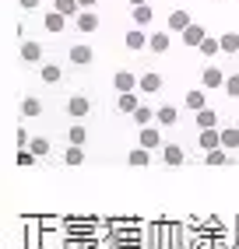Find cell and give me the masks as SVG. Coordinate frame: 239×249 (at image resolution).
Here are the masks:
<instances>
[{
    "instance_id": "cell-1",
    "label": "cell",
    "mask_w": 239,
    "mask_h": 249,
    "mask_svg": "<svg viewBox=\"0 0 239 249\" xmlns=\"http://www.w3.org/2000/svg\"><path fill=\"white\" fill-rule=\"evenodd\" d=\"M190 25H194V18H190V11H186V7H173V11H169V18H165V32H169V36H183Z\"/></svg>"
},
{
    "instance_id": "cell-2",
    "label": "cell",
    "mask_w": 239,
    "mask_h": 249,
    "mask_svg": "<svg viewBox=\"0 0 239 249\" xmlns=\"http://www.w3.org/2000/svg\"><path fill=\"white\" fill-rule=\"evenodd\" d=\"M225 77H229V74H221V67L208 63V67L200 71V88H204V91H225Z\"/></svg>"
},
{
    "instance_id": "cell-3",
    "label": "cell",
    "mask_w": 239,
    "mask_h": 249,
    "mask_svg": "<svg viewBox=\"0 0 239 249\" xmlns=\"http://www.w3.org/2000/svg\"><path fill=\"white\" fill-rule=\"evenodd\" d=\"M138 147H144V151L165 147V141H162V126H159V123H155V126H144L141 134H138Z\"/></svg>"
},
{
    "instance_id": "cell-4",
    "label": "cell",
    "mask_w": 239,
    "mask_h": 249,
    "mask_svg": "<svg viewBox=\"0 0 239 249\" xmlns=\"http://www.w3.org/2000/svg\"><path fill=\"white\" fill-rule=\"evenodd\" d=\"M67 60H71L74 67H88V63H95V49H92L88 42H78V46H71Z\"/></svg>"
},
{
    "instance_id": "cell-5",
    "label": "cell",
    "mask_w": 239,
    "mask_h": 249,
    "mask_svg": "<svg viewBox=\"0 0 239 249\" xmlns=\"http://www.w3.org/2000/svg\"><path fill=\"white\" fill-rule=\"evenodd\" d=\"M138 85H141V77H138V74H130V71H116V74H113V88H116L120 95L138 91Z\"/></svg>"
},
{
    "instance_id": "cell-6",
    "label": "cell",
    "mask_w": 239,
    "mask_h": 249,
    "mask_svg": "<svg viewBox=\"0 0 239 249\" xmlns=\"http://www.w3.org/2000/svg\"><path fill=\"white\" fill-rule=\"evenodd\" d=\"M102 18H99V11H81L78 18H74V28L81 32V36H92V32H99Z\"/></svg>"
},
{
    "instance_id": "cell-7",
    "label": "cell",
    "mask_w": 239,
    "mask_h": 249,
    "mask_svg": "<svg viewBox=\"0 0 239 249\" xmlns=\"http://www.w3.org/2000/svg\"><path fill=\"white\" fill-rule=\"evenodd\" d=\"M18 56H21L25 63H42L46 49H42V42H36V39H25V42H21V49H18Z\"/></svg>"
},
{
    "instance_id": "cell-8",
    "label": "cell",
    "mask_w": 239,
    "mask_h": 249,
    "mask_svg": "<svg viewBox=\"0 0 239 249\" xmlns=\"http://www.w3.org/2000/svg\"><path fill=\"white\" fill-rule=\"evenodd\" d=\"M88 112H92V102L84 95H71V98H67V116H71V120H84Z\"/></svg>"
},
{
    "instance_id": "cell-9",
    "label": "cell",
    "mask_w": 239,
    "mask_h": 249,
    "mask_svg": "<svg viewBox=\"0 0 239 249\" xmlns=\"http://www.w3.org/2000/svg\"><path fill=\"white\" fill-rule=\"evenodd\" d=\"M197 147H200L204 155L218 151V147H221V126H218V130H200V137H197Z\"/></svg>"
},
{
    "instance_id": "cell-10",
    "label": "cell",
    "mask_w": 239,
    "mask_h": 249,
    "mask_svg": "<svg viewBox=\"0 0 239 249\" xmlns=\"http://www.w3.org/2000/svg\"><path fill=\"white\" fill-rule=\"evenodd\" d=\"M42 28L49 32V36H60V32L67 28V18H63L60 11H53V7H49V11L42 14Z\"/></svg>"
},
{
    "instance_id": "cell-11",
    "label": "cell",
    "mask_w": 239,
    "mask_h": 249,
    "mask_svg": "<svg viewBox=\"0 0 239 249\" xmlns=\"http://www.w3.org/2000/svg\"><path fill=\"white\" fill-rule=\"evenodd\" d=\"M179 39H183V46H190V49H200V42L208 39V32H204V25H197V21H194V25H190V28H186L183 36H179Z\"/></svg>"
},
{
    "instance_id": "cell-12",
    "label": "cell",
    "mask_w": 239,
    "mask_h": 249,
    "mask_svg": "<svg viewBox=\"0 0 239 249\" xmlns=\"http://www.w3.org/2000/svg\"><path fill=\"white\" fill-rule=\"evenodd\" d=\"M162 74H155V71H148V74H141V85H138V91L141 95H155V91H162Z\"/></svg>"
},
{
    "instance_id": "cell-13",
    "label": "cell",
    "mask_w": 239,
    "mask_h": 249,
    "mask_svg": "<svg viewBox=\"0 0 239 249\" xmlns=\"http://www.w3.org/2000/svg\"><path fill=\"white\" fill-rule=\"evenodd\" d=\"M183 102H186V109H190V112L197 116L200 109H208V91H204V88H194V91H186Z\"/></svg>"
},
{
    "instance_id": "cell-14",
    "label": "cell",
    "mask_w": 239,
    "mask_h": 249,
    "mask_svg": "<svg viewBox=\"0 0 239 249\" xmlns=\"http://www.w3.org/2000/svg\"><path fill=\"white\" fill-rule=\"evenodd\" d=\"M148 39H151V36H148L144 28H130L127 36H123V46H127V49H134V53H138V49H144V46H148Z\"/></svg>"
},
{
    "instance_id": "cell-15",
    "label": "cell",
    "mask_w": 239,
    "mask_h": 249,
    "mask_svg": "<svg viewBox=\"0 0 239 249\" xmlns=\"http://www.w3.org/2000/svg\"><path fill=\"white\" fill-rule=\"evenodd\" d=\"M155 123L159 126H176L179 123V109L176 106H159L155 109Z\"/></svg>"
},
{
    "instance_id": "cell-16",
    "label": "cell",
    "mask_w": 239,
    "mask_h": 249,
    "mask_svg": "<svg viewBox=\"0 0 239 249\" xmlns=\"http://www.w3.org/2000/svg\"><path fill=\"white\" fill-rule=\"evenodd\" d=\"M116 109L123 112V116H134L141 109V98H138V91H130V95H116Z\"/></svg>"
},
{
    "instance_id": "cell-17",
    "label": "cell",
    "mask_w": 239,
    "mask_h": 249,
    "mask_svg": "<svg viewBox=\"0 0 239 249\" xmlns=\"http://www.w3.org/2000/svg\"><path fill=\"white\" fill-rule=\"evenodd\" d=\"M130 18H134V28H148L151 21H155V7H151V4L134 7V11H130Z\"/></svg>"
},
{
    "instance_id": "cell-18",
    "label": "cell",
    "mask_w": 239,
    "mask_h": 249,
    "mask_svg": "<svg viewBox=\"0 0 239 249\" xmlns=\"http://www.w3.org/2000/svg\"><path fill=\"white\" fill-rule=\"evenodd\" d=\"M169 46H173V36H169V32H151V39H148L151 53H169Z\"/></svg>"
},
{
    "instance_id": "cell-19",
    "label": "cell",
    "mask_w": 239,
    "mask_h": 249,
    "mask_svg": "<svg viewBox=\"0 0 239 249\" xmlns=\"http://www.w3.org/2000/svg\"><path fill=\"white\" fill-rule=\"evenodd\" d=\"M194 123H197L200 130H218V112L208 106V109H200V112L194 116Z\"/></svg>"
},
{
    "instance_id": "cell-20",
    "label": "cell",
    "mask_w": 239,
    "mask_h": 249,
    "mask_svg": "<svg viewBox=\"0 0 239 249\" xmlns=\"http://www.w3.org/2000/svg\"><path fill=\"white\" fill-rule=\"evenodd\" d=\"M162 161H165V165H183V161H186V151H183L179 144H165V147H162Z\"/></svg>"
},
{
    "instance_id": "cell-21",
    "label": "cell",
    "mask_w": 239,
    "mask_h": 249,
    "mask_svg": "<svg viewBox=\"0 0 239 249\" xmlns=\"http://www.w3.org/2000/svg\"><path fill=\"white\" fill-rule=\"evenodd\" d=\"M21 116H25V120H36V116H42V102H39L36 95H25V98H21Z\"/></svg>"
},
{
    "instance_id": "cell-22",
    "label": "cell",
    "mask_w": 239,
    "mask_h": 249,
    "mask_svg": "<svg viewBox=\"0 0 239 249\" xmlns=\"http://www.w3.org/2000/svg\"><path fill=\"white\" fill-rule=\"evenodd\" d=\"M239 147V126H221V151H236Z\"/></svg>"
},
{
    "instance_id": "cell-23",
    "label": "cell",
    "mask_w": 239,
    "mask_h": 249,
    "mask_svg": "<svg viewBox=\"0 0 239 249\" xmlns=\"http://www.w3.org/2000/svg\"><path fill=\"white\" fill-rule=\"evenodd\" d=\"M53 11H60L63 14V18H78V14H81V4H78V0H53Z\"/></svg>"
},
{
    "instance_id": "cell-24",
    "label": "cell",
    "mask_w": 239,
    "mask_h": 249,
    "mask_svg": "<svg viewBox=\"0 0 239 249\" xmlns=\"http://www.w3.org/2000/svg\"><path fill=\"white\" fill-rule=\"evenodd\" d=\"M127 165H130V169H144V165H151V151H144V147H134V151L127 155Z\"/></svg>"
},
{
    "instance_id": "cell-25",
    "label": "cell",
    "mask_w": 239,
    "mask_h": 249,
    "mask_svg": "<svg viewBox=\"0 0 239 249\" xmlns=\"http://www.w3.org/2000/svg\"><path fill=\"white\" fill-rule=\"evenodd\" d=\"M67 141H71V147H81L84 141H88V130H84L81 123H71L67 126Z\"/></svg>"
},
{
    "instance_id": "cell-26",
    "label": "cell",
    "mask_w": 239,
    "mask_h": 249,
    "mask_svg": "<svg viewBox=\"0 0 239 249\" xmlns=\"http://www.w3.org/2000/svg\"><path fill=\"white\" fill-rule=\"evenodd\" d=\"M221 39V53L225 56H239V36L236 32H225V36H218Z\"/></svg>"
},
{
    "instance_id": "cell-27",
    "label": "cell",
    "mask_w": 239,
    "mask_h": 249,
    "mask_svg": "<svg viewBox=\"0 0 239 249\" xmlns=\"http://www.w3.org/2000/svg\"><path fill=\"white\" fill-rule=\"evenodd\" d=\"M218 53H221V39H218V36H208V39L200 42V56H204V60H211V56H218Z\"/></svg>"
},
{
    "instance_id": "cell-28",
    "label": "cell",
    "mask_w": 239,
    "mask_h": 249,
    "mask_svg": "<svg viewBox=\"0 0 239 249\" xmlns=\"http://www.w3.org/2000/svg\"><path fill=\"white\" fill-rule=\"evenodd\" d=\"M28 151L36 155V158H46L49 151H53V144H49V137H32V144H28Z\"/></svg>"
},
{
    "instance_id": "cell-29",
    "label": "cell",
    "mask_w": 239,
    "mask_h": 249,
    "mask_svg": "<svg viewBox=\"0 0 239 249\" xmlns=\"http://www.w3.org/2000/svg\"><path fill=\"white\" fill-rule=\"evenodd\" d=\"M39 77L46 81V85H57V81L63 77V71L57 67V63H42V67H39Z\"/></svg>"
},
{
    "instance_id": "cell-30",
    "label": "cell",
    "mask_w": 239,
    "mask_h": 249,
    "mask_svg": "<svg viewBox=\"0 0 239 249\" xmlns=\"http://www.w3.org/2000/svg\"><path fill=\"white\" fill-rule=\"evenodd\" d=\"M151 120H155V112H151L148 106H141L138 112H134V123H138L141 130H144V126H155V123H151Z\"/></svg>"
},
{
    "instance_id": "cell-31",
    "label": "cell",
    "mask_w": 239,
    "mask_h": 249,
    "mask_svg": "<svg viewBox=\"0 0 239 249\" xmlns=\"http://www.w3.org/2000/svg\"><path fill=\"white\" fill-rule=\"evenodd\" d=\"M225 95H229V98H236V102H239V71L225 77Z\"/></svg>"
},
{
    "instance_id": "cell-32",
    "label": "cell",
    "mask_w": 239,
    "mask_h": 249,
    "mask_svg": "<svg viewBox=\"0 0 239 249\" xmlns=\"http://www.w3.org/2000/svg\"><path fill=\"white\" fill-rule=\"evenodd\" d=\"M81 161H84L81 147H67V151H63V165H81Z\"/></svg>"
},
{
    "instance_id": "cell-33",
    "label": "cell",
    "mask_w": 239,
    "mask_h": 249,
    "mask_svg": "<svg viewBox=\"0 0 239 249\" xmlns=\"http://www.w3.org/2000/svg\"><path fill=\"white\" fill-rule=\"evenodd\" d=\"M204 161H208V165H229V151H221V147H218V151L204 155Z\"/></svg>"
},
{
    "instance_id": "cell-34",
    "label": "cell",
    "mask_w": 239,
    "mask_h": 249,
    "mask_svg": "<svg viewBox=\"0 0 239 249\" xmlns=\"http://www.w3.org/2000/svg\"><path fill=\"white\" fill-rule=\"evenodd\" d=\"M14 144H18V151H28L32 137H28V130H25V126H18V134H14Z\"/></svg>"
},
{
    "instance_id": "cell-35",
    "label": "cell",
    "mask_w": 239,
    "mask_h": 249,
    "mask_svg": "<svg viewBox=\"0 0 239 249\" xmlns=\"http://www.w3.org/2000/svg\"><path fill=\"white\" fill-rule=\"evenodd\" d=\"M14 161H18L21 169H28V165H36V155H32V151H18V155H14Z\"/></svg>"
},
{
    "instance_id": "cell-36",
    "label": "cell",
    "mask_w": 239,
    "mask_h": 249,
    "mask_svg": "<svg viewBox=\"0 0 239 249\" xmlns=\"http://www.w3.org/2000/svg\"><path fill=\"white\" fill-rule=\"evenodd\" d=\"M63 221L60 218H39V228H60Z\"/></svg>"
},
{
    "instance_id": "cell-37",
    "label": "cell",
    "mask_w": 239,
    "mask_h": 249,
    "mask_svg": "<svg viewBox=\"0 0 239 249\" xmlns=\"http://www.w3.org/2000/svg\"><path fill=\"white\" fill-rule=\"evenodd\" d=\"M21 11H39V0H18Z\"/></svg>"
},
{
    "instance_id": "cell-38",
    "label": "cell",
    "mask_w": 239,
    "mask_h": 249,
    "mask_svg": "<svg viewBox=\"0 0 239 249\" xmlns=\"http://www.w3.org/2000/svg\"><path fill=\"white\" fill-rule=\"evenodd\" d=\"M78 4H81V11H95L99 0H78Z\"/></svg>"
},
{
    "instance_id": "cell-39",
    "label": "cell",
    "mask_w": 239,
    "mask_h": 249,
    "mask_svg": "<svg viewBox=\"0 0 239 249\" xmlns=\"http://www.w3.org/2000/svg\"><path fill=\"white\" fill-rule=\"evenodd\" d=\"M130 7H144V4H151V0H127Z\"/></svg>"
},
{
    "instance_id": "cell-40",
    "label": "cell",
    "mask_w": 239,
    "mask_h": 249,
    "mask_svg": "<svg viewBox=\"0 0 239 249\" xmlns=\"http://www.w3.org/2000/svg\"><path fill=\"white\" fill-rule=\"evenodd\" d=\"M236 120H239V102H236Z\"/></svg>"
},
{
    "instance_id": "cell-41",
    "label": "cell",
    "mask_w": 239,
    "mask_h": 249,
    "mask_svg": "<svg viewBox=\"0 0 239 249\" xmlns=\"http://www.w3.org/2000/svg\"><path fill=\"white\" fill-rule=\"evenodd\" d=\"M236 63H239V56H236Z\"/></svg>"
}]
</instances>
